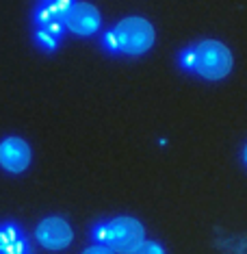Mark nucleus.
Returning a JSON list of instances; mask_svg holds the SVG:
<instances>
[{
  "label": "nucleus",
  "instance_id": "4468645a",
  "mask_svg": "<svg viewBox=\"0 0 247 254\" xmlns=\"http://www.w3.org/2000/svg\"><path fill=\"white\" fill-rule=\"evenodd\" d=\"M44 31H46V33H50V35L56 37V39H61V37H63V33H65V24H63V22L52 20L48 26H44Z\"/></svg>",
  "mask_w": 247,
  "mask_h": 254
},
{
  "label": "nucleus",
  "instance_id": "2eb2a0df",
  "mask_svg": "<svg viewBox=\"0 0 247 254\" xmlns=\"http://www.w3.org/2000/svg\"><path fill=\"white\" fill-rule=\"evenodd\" d=\"M83 254H115V252L111 250V248H106V246H98V244H94V246L85 248Z\"/></svg>",
  "mask_w": 247,
  "mask_h": 254
},
{
  "label": "nucleus",
  "instance_id": "f3484780",
  "mask_svg": "<svg viewBox=\"0 0 247 254\" xmlns=\"http://www.w3.org/2000/svg\"><path fill=\"white\" fill-rule=\"evenodd\" d=\"M42 2H44V4H48V2H52V0H42Z\"/></svg>",
  "mask_w": 247,
  "mask_h": 254
},
{
  "label": "nucleus",
  "instance_id": "9d476101",
  "mask_svg": "<svg viewBox=\"0 0 247 254\" xmlns=\"http://www.w3.org/2000/svg\"><path fill=\"white\" fill-rule=\"evenodd\" d=\"M195 61H198V55H195V46H187L180 55H178V65L187 72H195Z\"/></svg>",
  "mask_w": 247,
  "mask_h": 254
},
{
  "label": "nucleus",
  "instance_id": "f03ea898",
  "mask_svg": "<svg viewBox=\"0 0 247 254\" xmlns=\"http://www.w3.org/2000/svg\"><path fill=\"white\" fill-rule=\"evenodd\" d=\"M146 241V228L137 217L122 215L106 222V239L104 246L115 254H130Z\"/></svg>",
  "mask_w": 247,
  "mask_h": 254
},
{
  "label": "nucleus",
  "instance_id": "20e7f679",
  "mask_svg": "<svg viewBox=\"0 0 247 254\" xmlns=\"http://www.w3.org/2000/svg\"><path fill=\"white\" fill-rule=\"evenodd\" d=\"M35 239L46 250L59 252V250H65V248L72 244L74 230L70 224H67V219H63L59 215H50V217H44L42 222L37 224Z\"/></svg>",
  "mask_w": 247,
  "mask_h": 254
},
{
  "label": "nucleus",
  "instance_id": "f8f14e48",
  "mask_svg": "<svg viewBox=\"0 0 247 254\" xmlns=\"http://www.w3.org/2000/svg\"><path fill=\"white\" fill-rule=\"evenodd\" d=\"M100 44H102V48H104L108 55H117L119 53V44H117V35H115V31H106L104 35H102Z\"/></svg>",
  "mask_w": 247,
  "mask_h": 254
},
{
  "label": "nucleus",
  "instance_id": "f257e3e1",
  "mask_svg": "<svg viewBox=\"0 0 247 254\" xmlns=\"http://www.w3.org/2000/svg\"><path fill=\"white\" fill-rule=\"evenodd\" d=\"M195 72L206 80H221L232 70V53L217 39H204L195 46Z\"/></svg>",
  "mask_w": 247,
  "mask_h": 254
},
{
  "label": "nucleus",
  "instance_id": "423d86ee",
  "mask_svg": "<svg viewBox=\"0 0 247 254\" xmlns=\"http://www.w3.org/2000/svg\"><path fill=\"white\" fill-rule=\"evenodd\" d=\"M67 31H72L74 35L80 37H89L100 28L102 18H100V11H98L94 4L89 2H74V7L70 9L67 18L63 20Z\"/></svg>",
  "mask_w": 247,
  "mask_h": 254
},
{
  "label": "nucleus",
  "instance_id": "1a4fd4ad",
  "mask_svg": "<svg viewBox=\"0 0 247 254\" xmlns=\"http://www.w3.org/2000/svg\"><path fill=\"white\" fill-rule=\"evenodd\" d=\"M74 2H76V0H52V2H48V11H50V15H52V20H56V22L65 20L70 9L74 7Z\"/></svg>",
  "mask_w": 247,
  "mask_h": 254
},
{
  "label": "nucleus",
  "instance_id": "ddd939ff",
  "mask_svg": "<svg viewBox=\"0 0 247 254\" xmlns=\"http://www.w3.org/2000/svg\"><path fill=\"white\" fill-rule=\"evenodd\" d=\"M130 254H167V252H165V248L156 244V241H143V244Z\"/></svg>",
  "mask_w": 247,
  "mask_h": 254
},
{
  "label": "nucleus",
  "instance_id": "dca6fc26",
  "mask_svg": "<svg viewBox=\"0 0 247 254\" xmlns=\"http://www.w3.org/2000/svg\"><path fill=\"white\" fill-rule=\"evenodd\" d=\"M243 163L247 165V143H245V148H243Z\"/></svg>",
  "mask_w": 247,
  "mask_h": 254
},
{
  "label": "nucleus",
  "instance_id": "9b49d317",
  "mask_svg": "<svg viewBox=\"0 0 247 254\" xmlns=\"http://www.w3.org/2000/svg\"><path fill=\"white\" fill-rule=\"evenodd\" d=\"M33 22H35L37 28H44V26H48L50 22H52V15H50V11H48V4L39 2V7L35 9V13H33Z\"/></svg>",
  "mask_w": 247,
  "mask_h": 254
},
{
  "label": "nucleus",
  "instance_id": "6e6552de",
  "mask_svg": "<svg viewBox=\"0 0 247 254\" xmlns=\"http://www.w3.org/2000/svg\"><path fill=\"white\" fill-rule=\"evenodd\" d=\"M33 39H35L37 48H42L44 53H54V50L59 48V42H61V39L52 37L50 33H46L44 28H35V35H33Z\"/></svg>",
  "mask_w": 247,
  "mask_h": 254
},
{
  "label": "nucleus",
  "instance_id": "39448f33",
  "mask_svg": "<svg viewBox=\"0 0 247 254\" xmlns=\"http://www.w3.org/2000/svg\"><path fill=\"white\" fill-rule=\"evenodd\" d=\"M33 161L31 146L22 137H4L0 141V167L9 174H22Z\"/></svg>",
  "mask_w": 247,
  "mask_h": 254
},
{
  "label": "nucleus",
  "instance_id": "7ed1b4c3",
  "mask_svg": "<svg viewBox=\"0 0 247 254\" xmlns=\"http://www.w3.org/2000/svg\"><path fill=\"white\" fill-rule=\"evenodd\" d=\"M117 35L119 53L128 57H139L152 48L154 26L143 18H126L113 28Z\"/></svg>",
  "mask_w": 247,
  "mask_h": 254
},
{
  "label": "nucleus",
  "instance_id": "0eeeda50",
  "mask_svg": "<svg viewBox=\"0 0 247 254\" xmlns=\"http://www.w3.org/2000/svg\"><path fill=\"white\" fill-rule=\"evenodd\" d=\"M0 254H31V244L20 224H0Z\"/></svg>",
  "mask_w": 247,
  "mask_h": 254
}]
</instances>
